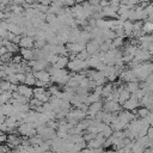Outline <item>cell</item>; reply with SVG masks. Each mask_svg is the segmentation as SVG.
<instances>
[{
    "mask_svg": "<svg viewBox=\"0 0 153 153\" xmlns=\"http://www.w3.org/2000/svg\"><path fill=\"white\" fill-rule=\"evenodd\" d=\"M102 110H103V102L99 100V102H96V103H92V104L88 105V109L86 111V115H87L88 118L93 120L94 116H96V114L99 112V111H102Z\"/></svg>",
    "mask_w": 153,
    "mask_h": 153,
    "instance_id": "3",
    "label": "cell"
},
{
    "mask_svg": "<svg viewBox=\"0 0 153 153\" xmlns=\"http://www.w3.org/2000/svg\"><path fill=\"white\" fill-rule=\"evenodd\" d=\"M102 35H103L104 39H111L112 41L114 38H116L115 32L112 30H110V29H102Z\"/></svg>",
    "mask_w": 153,
    "mask_h": 153,
    "instance_id": "17",
    "label": "cell"
},
{
    "mask_svg": "<svg viewBox=\"0 0 153 153\" xmlns=\"http://www.w3.org/2000/svg\"><path fill=\"white\" fill-rule=\"evenodd\" d=\"M0 153H8V148L4 145H0Z\"/></svg>",
    "mask_w": 153,
    "mask_h": 153,
    "instance_id": "40",
    "label": "cell"
},
{
    "mask_svg": "<svg viewBox=\"0 0 153 153\" xmlns=\"http://www.w3.org/2000/svg\"><path fill=\"white\" fill-rule=\"evenodd\" d=\"M130 98V92L129 91H127L126 88H123L121 92H120V98H118V104L122 106L123 105V103L126 102V100H128Z\"/></svg>",
    "mask_w": 153,
    "mask_h": 153,
    "instance_id": "16",
    "label": "cell"
},
{
    "mask_svg": "<svg viewBox=\"0 0 153 153\" xmlns=\"http://www.w3.org/2000/svg\"><path fill=\"white\" fill-rule=\"evenodd\" d=\"M6 140H7V136H6V134H4V133H0V145H2L4 142H6Z\"/></svg>",
    "mask_w": 153,
    "mask_h": 153,
    "instance_id": "38",
    "label": "cell"
},
{
    "mask_svg": "<svg viewBox=\"0 0 153 153\" xmlns=\"http://www.w3.org/2000/svg\"><path fill=\"white\" fill-rule=\"evenodd\" d=\"M142 32H143V35H152V33H153V23L143 22Z\"/></svg>",
    "mask_w": 153,
    "mask_h": 153,
    "instance_id": "19",
    "label": "cell"
},
{
    "mask_svg": "<svg viewBox=\"0 0 153 153\" xmlns=\"http://www.w3.org/2000/svg\"><path fill=\"white\" fill-rule=\"evenodd\" d=\"M112 133H114L112 128H111L109 124H106V126H105V128H104V129H103V130H102L99 134H100L102 136H104L105 139H108V137H110V136L112 135Z\"/></svg>",
    "mask_w": 153,
    "mask_h": 153,
    "instance_id": "22",
    "label": "cell"
},
{
    "mask_svg": "<svg viewBox=\"0 0 153 153\" xmlns=\"http://www.w3.org/2000/svg\"><path fill=\"white\" fill-rule=\"evenodd\" d=\"M23 61V59H22V56L20 55H13V57H12V61L11 62H13V63H20Z\"/></svg>",
    "mask_w": 153,
    "mask_h": 153,
    "instance_id": "33",
    "label": "cell"
},
{
    "mask_svg": "<svg viewBox=\"0 0 153 153\" xmlns=\"http://www.w3.org/2000/svg\"><path fill=\"white\" fill-rule=\"evenodd\" d=\"M139 62H148V61H151V59H152V55L147 51V50H142V49H137V51H136V54H135V56H134Z\"/></svg>",
    "mask_w": 153,
    "mask_h": 153,
    "instance_id": "8",
    "label": "cell"
},
{
    "mask_svg": "<svg viewBox=\"0 0 153 153\" xmlns=\"http://www.w3.org/2000/svg\"><path fill=\"white\" fill-rule=\"evenodd\" d=\"M44 153H55V152H53V151H47V152H44Z\"/></svg>",
    "mask_w": 153,
    "mask_h": 153,
    "instance_id": "42",
    "label": "cell"
},
{
    "mask_svg": "<svg viewBox=\"0 0 153 153\" xmlns=\"http://www.w3.org/2000/svg\"><path fill=\"white\" fill-rule=\"evenodd\" d=\"M18 47L26 48V49H33V47H35V38L30 37V36H22Z\"/></svg>",
    "mask_w": 153,
    "mask_h": 153,
    "instance_id": "7",
    "label": "cell"
},
{
    "mask_svg": "<svg viewBox=\"0 0 153 153\" xmlns=\"http://www.w3.org/2000/svg\"><path fill=\"white\" fill-rule=\"evenodd\" d=\"M134 111L136 112V115H137L139 118H145V117H147L148 114L151 112L147 108H139V109H136V110H134Z\"/></svg>",
    "mask_w": 153,
    "mask_h": 153,
    "instance_id": "21",
    "label": "cell"
},
{
    "mask_svg": "<svg viewBox=\"0 0 153 153\" xmlns=\"http://www.w3.org/2000/svg\"><path fill=\"white\" fill-rule=\"evenodd\" d=\"M17 92L19 94H22L23 97L27 98V99H31L32 96H33V88L31 86L25 85V84H19L18 85V88H17Z\"/></svg>",
    "mask_w": 153,
    "mask_h": 153,
    "instance_id": "5",
    "label": "cell"
},
{
    "mask_svg": "<svg viewBox=\"0 0 153 153\" xmlns=\"http://www.w3.org/2000/svg\"><path fill=\"white\" fill-rule=\"evenodd\" d=\"M139 106H140V102H139L136 98H134L133 96H130V98H129L128 100H126V102L123 103V105H122V108H123L124 110H128V111H134V110H136Z\"/></svg>",
    "mask_w": 153,
    "mask_h": 153,
    "instance_id": "6",
    "label": "cell"
},
{
    "mask_svg": "<svg viewBox=\"0 0 153 153\" xmlns=\"http://www.w3.org/2000/svg\"><path fill=\"white\" fill-rule=\"evenodd\" d=\"M33 75L36 78V80H39V81H43L45 84H49L50 82V74L43 69V71H38V72H33Z\"/></svg>",
    "mask_w": 153,
    "mask_h": 153,
    "instance_id": "9",
    "label": "cell"
},
{
    "mask_svg": "<svg viewBox=\"0 0 153 153\" xmlns=\"http://www.w3.org/2000/svg\"><path fill=\"white\" fill-rule=\"evenodd\" d=\"M6 80H7L10 84L19 85V82H18V79H17V75H16V73H13V74H8V75H7V78H6Z\"/></svg>",
    "mask_w": 153,
    "mask_h": 153,
    "instance_id": "27",
    "label": "cell"
},
{
    "mask_svg": "<svg viewBox=\"0 0 153 153\" xmlns=\"http://www.w3.org/2000/svg\"><path fill=\"white\" fill-rule=\"evenodd\" d=\"M85 49H86V51L92 56V55H94L96 53H98V51H99V44H98L96 41L91 39L90 42H87V43H86Z\"/></svg>",
    "mask_w": 153,
    "mask_h": 153,
    "instance_id": "10",
    "label": "cell"
},
{
    "mask_svg": "<svg viewBox=\"0 0 153 153\" xmlns=\"http://www.w3.org/2000/svg\"><path fill=\"white\" fill-rule=\"evenodd\" d=\"M139 88H140V82L139 81H130V82H127V85H126V90L129 91L130 93L136 92Z\"/></svg>",
    "mask_w": 153,
    "mask_h": 153,
    "instance_id": "15",
    "label": "cell"
},
{
    "mask_svg": "<svg viewBox=\"0 0 153 153\" xmlns=\"http://www.w3.org/2000/svg\"><path fill=\"white\" fill-rule=\"evenodd\" d=\"M99 1H100V0H88L87 2H88L92 7H97V6H99Z\"/></svg>",
    "mask_w": 153,
    "mask_h": 153,
    "instance_id": "35",
    "label": "cell"
},
{
    "mask_svg": "<svg viewBox=\"0 0 153 153\" xmlns=\"http://www.w3.org/2000/svg\"><path fill=\"white\" fill-rule=\"evenodd\" d=\"M37 87H45V82H43V81H39V80H36V84H35Z\"/></svg>",
    "mask_w": 153,
    "mask_h": 153,
    "instance_id": "39",
    "label": "cell"
},
{
    "mask_svg": "<svg viewBox=\"0 0 153 153\" xmlns=\"http://www.w3.org/2000/svg\"><path fill=\"white\" fill-rule=\"evenodd\" d=\"M56 20H57V16L51 14V13H47V17H45V23H48L49 25H51V24H54Z\"/></svg>",
    "mask_w": 153,
    "mask_h": 153,
    "instance_id": "25",
    "label": "cell"
},
{
    "mask_svg": "<svg viewBox=\"0 0 153 153\" xmlns=\"http://www.w3.org/2000/svg\"><path fill=\"white\" fill-rule=\"evenodd\" d=\"M19 55L22 56L23 60L25 61H31L33 59V53L32 49H26V48H20L19 49Z\"/></svg>",
    "mask_w": 153,
    "mask_h": 153,
    "instance_id": "11",
    "label": "cell"
},
{
    "mask_svg": "<svg viewBox=\"0 0 153 153\" xmlns=\"http://www.w3.org/2000/svg\"><path fill=\"white\" fill-rule=\"evenodd\" d=\"M75 57L78 59V60H81V61H85V60H87V59H90L91 57V55L86 51V49H84L82 51H80L79 54H76L75 55Z\"/></svg>",
    "mask_w": 153,
    "mask_h": 153,
    "instance_id": "24",
    "label": "cell"
},
{
    "mask_svg": "<svg viewBox=\"0 0 153 153\" xmlns=\"http://www.w3.org/2000/svg\"><path fill=\"white\" fill-rule=\"evenodd\" d=\"M26 75V78H25V85H27V86H33L35 84H36V78H35V75H33V72H31V73H26L25 74Z\"/></svg>",
    "mask_w": 153,
    "mask_h": 153,
    "instance_id": "20",
    "label": "cell"
},
{
    "mask_svg": "<svg viewBox=\"0 0 153 153\" xmlns=\"http://www.w3.org/2000/svg\"><path fill=\"white\" fill-rule=\"evenodd\" d=\"M112 91H114V85H112L111 82L103 85V91H102V97H103V99L110 97V94L112 93Z\"/></svg>",
    "mask_w": 153,
    "mask_h": 153,
    "instance_id": "13",
    "label": "cell"
},
{
    "mask_svg": "<svg viewBox=\"0 0 153 153\" xmlns=\"http://www.w3.org/2000/svg\"><path fill=\"white\" fill-rule=\"evenodd\" d=\"M147 136L149 139H153V126H149V128L147 130Z\"/></svg>",
    "mask_w": 153,
    "mask_h": 153,
    "instance_id": "37",
    "label": "cell"
},
{
    "mask_svg": "<svg viewBox=\"0 0 153 153\" xmlns=\"http://www.w3.org/2000/svg\"><path fill=\"white\" fill-rule=\"evenodd\" d=\"M0 90L1 91H11V84L7 80H0Z\"/></svg>",
    "mask_w": 153,
    "mask_h": 153,
    "instance_id": "26",
    "label": "cell"
},
{
    "mask_svg": "<svg viewBox=\"0 0 153 153\" xmlns=\"http://www.w3.org/2000/svg\"><path fill=\"white\" fill-rule=\"evenodd\" d=\"M102 91H103V86H96L93 88V93L97 96H100V97H102Z\"/></svg>",
    "mask_w": 153,
    "mask_h": 153,
    "instance_id": "34",
    "label": "cell"
},
{
    "mask_svg": "<svg viewBox=\"0 0 153 153\" xmlns=\"http://www.w3.org/2000/svg\"><path fill=\"white\" fill-rule=\"evenodd\" d=\"M121 110H122V106H121L117 102L104 99L103 111H105V112H120Z\"/></svg>",
    "mask_w": 153,
    "mask_h": 153,
    "instance_id": "2",
    "label": "cell"
},
{
    "mask_svg": "<svg viewBox=\"0 0 153 153\" xmlns=\"http://www.w3.org/2000/svg\"><path fill=\"white\" fill-rule=\"evenodd\" d=\"M120 1L121 0H109V6H111V7H114V8H118L120 7Z\"/></svg>",
    "mask_w": 153,
    "mask_h": 153,
    "instance_id": "31",
    "label": "cell"
},
{
    "mask_svg": "<svg viewBox=\"0 0 153 153\" xmlns=\"http://www.w3.org/2000/svg\"><path fill=\"white\" fill-rule=\"evenodd\" d=\"M120 80L122 82H130V81H139L135 73L130 68H126L121 74H120Z\"/></svg>",
    "mask_w": 153,
    "mask_h": 153,
    "instance_id": "4",
    "label": "cell"
},
{
    "mask_svg": "<svg viewBox=\"0 0 153 153\" xmlns=\"http://www.w3.org/2000/svg\"><path fill=\"white\" fill-rule=\"evenodd\" d=\"M68 61H69L68 56H60V57H59V60H57V62H56L55 65H51V66H53L54 68H59V69H62V68L67 67V63H68Z\"/></svg>",
    "mask_w": 153,
    "mask_h": 153,
    "instance_id": "12",
    "label": "cell"
},
{
    "mask_svg": "<svg viewBox=\"0 0 153 153\" xmlns=\"http://www.w3.org/2000/svg\"><path fill=\"white\" fill-rule=\"evenodd\" d=\"M5 121H6V116L0 112V124H1V123H5Z\"/></svg>",
    "mask_w": 153,
    "mask_h": 153,
    "instance_id": "41",
    "label": "cell"
},
{
    "mask_svg": "<svg viewBox=\"0 0 153 153\" xmlns=\"http://www.w3.org/2000/svg\"><path fill=\"white\" fill-rule=\"evenodd\" d=\"M45 92V88L44 87H35L33 88V97L35 96H38V94H42V93H44Z\"/></svg>",
    "mask_w": 153,
    "mask_h": 153,
    "instance_id": "30",
    "label": "cell"
},
{
    "mask_svg": "<svg viewBox=\"0 0 153 153\" xmlns=\"http://www.w3.org/2000/svg\"><path fill=\"white\" fill-rule=\"evenodd\" d=\"M48 8H49V6H44V5H41V4H38V6H37V10L42 13H47Z\"/></svg>",
    "mask_w": 153,
    "mask_h": 153,
    "instance_id": "32",
    "label": "cell"
},
{
    "mask_svg": "<svg viewBox=\"0 0 153 153\" xmlns=\"http://www.w3.org/2000/svg\"><path fill=\"white\" fill-rule=\"evenodd\" d=\"M13 55L14 54H12V53H5L4 55H1L0 56V61L4 63V65H6V63H10L11 61H12V57H13Z\"/></svg>",
    "mask_w": 153,
    "mask_h": 153,
    "instance_id": "23",
    "label": "cell"
},
{
    "mask_svg": "<svg viewBox=\"0 0 153 153\" xmlns=\"http://www.w3.org/2000/svg\"><path fill=\"white\" fill-rule=\"evenodd\" d=\"M123 30H124V36H131L133 33V22L126 20L123 22Z\"/></svg>",
    "mask_w": 153,
    "mask_h": 153,
    "instance_id": "14",
    "label": "cell"
},
{
    "mask_svg": "<svg viewBox=\"0 0 153 153\" xmlns=\"http://www.w3.org/2000/svg\"><path fill=\"white\" fill-rule=\"evenodd\" d=\"M17 131H18V134H20L22 136H25V137H31L37 134L36 129L32 127V123H30V122H22L18 126Z\"/></svg>",
    "mask_w": 153,
    "mask_h": 153,
    "instance_id": "1",
    "label": "cell"
},
{
    "mask_svg": "<svg viewBox=\"0 0 153 153\" xmlns=\"http://www.w3.org/2000/svg\"><path fill=\"white\" fill-rule=\"evenodd\" d=\"M99 100H102V97H100V96H97V94H94V93L92 92V93H88L85 104H86V105H90V104L96 103V102H99Z\"/></svg>",
    "mask_w": 153,
    "mask_h": 153,
    "instance_id": "18",
    "label": "cell"
},
{
    "mask_svg": "<svg viewBox=\"0 0 153 153\" xmlns=\"http://www.w3.org/2000/svg\"><path fill=\"white\" fill-rule=\"evenodd\" d=\"M142 25H143V22L142 20L133 22V31H140V30H142Z\"/></svg>",
    "mask_w": 153,
    "mask_h": 153,
    "instance_id": "28",
    "label": "cell"
},
{
    "mask_svg": "<svg viewBox=\"0 0 153 153\" xmlns=\"http://www.w3.org/2000/svg\"><path fill=\"white\" fill-rule=\"evenodd\" d=\"M99 6H100L102 8L109 6V0H100V1H99Z\"/></svg>",
    "mask_w": 153,
    "mask_h": 153,
    "instance_id": "36",
    "label": "cell"
},
{
    "mask_svg": "<svg viewBox=\"0 0 153 153\" xmlns=\"http://www.w3.org/2000/svg\"><path fill=\"white\" fill-rule=\"evenodd\" d=\"M16 75H17V79H18V82H19V84H24V82H25L26 75H25L24 73H16Z\"/></svg>",
    "mask_w": 153,
    "mask_h": 153,
    "instance_id": "29",
    "label": "cell"
}]
</instances>
